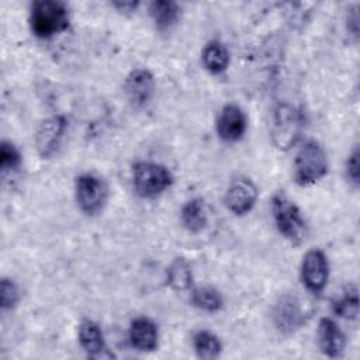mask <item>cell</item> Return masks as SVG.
<instances>
[{
    "label": "cell",
    "mask_w": 360,
    "mask_h": 360,
    "mask_svg": "<svg viewBox=\"0 0 360 360\" xmlns=\"http://www.w3.org/2000/svg\"><path fill=\"white\" fill-rule=\"evenodd\" d=\"M217 134L219 139L228 143L239 142L248 128V120L243 110L236 104H226L217 118Z\"/></svg>",
    "instance_id": "12"
},
{
    "label": "cell",
    "mask_w": 360,
    "mask_h": 360,
    "mask_svg": "<svg viewBox=\"0 0 360 360\" xmlns=\"http://www.w3.org/2000/svg\"><path fill=\"white\" fill-rule=\"evenodd\" d=\"M346 28H347V31L354 38L359 37V13H357V6L349 11L347 20H346Z\"/></svg>",
    "instance_id": "26"
},
{
    "label": "cell",
    "mask_w": 360,
    "mask_h": 360,
    "mask_svg": "<svg viewBox=\"0 0 360 360\" xmlns=\"http://www.w3.org/2000/svg\"><path fill=\"white\" fill-rule=\"evenodd\" d=\"M75 198L82 212L90 217L97 215L107 204L108 186L104 179L83 173L75 180Z\"/></svg>",
    "instance_id": "7"
},
{
    "label": "cell",
    "mask_w": 360,
    "mask_h": 360,
    "mask_svg": "<svg viewBox=\"0 0 360 360\" xmlns=\"http://www.w3.org/2000/svg\"><path fill=\"white\" fill-rule=\"evenodd\" d=\"M149 14L159 31H167L180 20L181 7L176 1L156 0L149 3Z\"/></svg>",
    "instance_id": "16"
},
{
    "label": "cell",
    "mask_w": 360,
    "mask_h": 360,
    "mask_svg": "<svg viewBox=\"0 0 360 360\" xmlns=\"http://www.w3.org/2000/svg\"><path fill=\"white\" fill-rule=\"evenodd\" d=\"M316 340L321 352L330 359L342 357L347 345L345 332L332 318L328 316L321 318L318 322Z\"/></svg>",
    "instance_id": "13"
},
{
    "label": "cell",
    "mask_w": 360,
    "mask_h": 360,
    "mask_svg": "<svg viewBox=\"0 0 360 360\" xmlns=\"http://www.w3.org/2000/svg\"><path fill=\"white\" fill-rule=\"evenodd\" d=\"M156 89L155 77L148 69H134L124 80V94L135 108L145 107L153 97Z\"/></svg>",
    "instance_id": "11"
},
{
    "label": "cell",
    "mask_w": 360,
    "mask_h": 360,
    "mask_svg": "<svg viewBox=\"0 0 360 360\" xmlns=\"http://www.w3.org/2000/svg\"><path fill=\"white\" fill-rule=\"evenodd\" d=\"M138 1H114L112 7H115L118 11L122 13H131L138 7Z\"/></svg>",
    "instance_id": "27"
},
{
    "label": "cell",
    "mask_w": 360,
    "mask_h": 360,
    "mask_svg": "<svg viewBox=\"0 0 360 360\" xmlns=\"http://www.w3.org/2000/svg\"><path fill=\"white\" fill-rule=\"evenodd\" d=\"M201 60L205 70H208L211 75H219L226 70L231 60V55L228 48L222 42L210 41L202 48Z\"/></svg>",
    "instance_id": "18"
},
{
    "label": "cell",
    "mask_w": 360,
    "mask_h": 360,
    "mask_svg": "<svg viewBox=\"0 0 360 360\" xmlns=\"http://www.w3.org/2000/svg\"><path fill=\"white\" fill-rule=\"evenodd\" d=\"M128 339L134 349L139 352H153L159 343L158 326L150 318L138 316L129 323Z\"/></svg>",
    "instance_id": "14"
},
{
    "label": "cell",
    "mask_w": 360,
    "mask_h": 360,
    "mask_svg": "<svg viewBox=\"0 0 360 360\" xmlns=\"http://www.w3.org/2000/svg\"><path fill=\"white\" fill-rule=\"evenodd\" d=\"M309 311L305 301L294 292H285L278 297L271 309V322L283 335L297 332L308 319Z\"/></svg>",
    "instance_id": "6"
},
{
    "label": "cell",
    "mask_w": 360,
    "mask_h": 360,
    "mask_svg": "<svg viewBox=\"0 0 360 360\" xmlns=\"http://www.w3.org/2000/svg\"><path fill=\"white\" fill-rule=\"evenodd\" d=\"M302 131V112L288 103H280L271 115L270 136L273 145L280 150H288L300 141Z\"/></svg>",
    "instance_id": "4"
},
{
    "label": "cell",
    "mask_w": 360,
    "mask_h": 360,
    "mask_svg": "<svg viewBox=\"0 0 360 360\" xmlns=\"http://www.w3.org/2000/svg\"><path fill=\"white\" fill-rule=\"evenodd\" d=\"M301 281L309 292L319 294L329 280V262L321 249H309L302 256L300 269Z\"/></svg>",
    "instance_id": "8"
},
{
    "label": "cell",
    "mask_w": 360,
    "mask_h": 360,
    "mask_svg": "<svg viewBox=\"0 0 360 360\" xmlns=\"http://www.w3.org/2000/svg\"><path fill=\"white\" fill-rule=\"evenodd\" d=\"M359 148L354 146L352 149V152L349 153L347 159H346V165H345V174L347 181L352 184V187L357 188L360 184V163H359Z\"/></svg>",
    "instance_id": "25"
},
{
    "label": "cell",
    "mask_w": 360,
    "mask_h": 360,
    "mask_svg": "<svg viewBox=\"0 0 360 360\" xmlns=\"http://www.w3.org/2000/svg\"><path fill=\"white\" fill-rule=\"evenodd\" d=\"M22 163V156L17 146L8 141H3L0 145V169L1 174L7 176L18 172Z\"/></svg>",
    "instance_id": "23"
},
{
    "label": "cell",
    "mask_w": 360,
    "mask_h": 360,
    "mask_svg": "<svg viewBox=\"0 0 360 360\" xmlns=\"http://www.w3.org/2000/svg\"><path fill=\"white\" fill-rule=\"evenodd\" d=\"M166 283L173 291H186L193 285V270L184 257L172 260L166 270Z\"/></svg>",
    "instance_id": "19"
},
{
    "label": "cell",
    "mask_w": 360,
    "mask_h": 360,
    "mask_svg": "<svg viewBox=\"0 0 360 360\" xmlns=\"http://www.w3.org/2000/svg\"><path fill=\"white\" fill-rule=\"evenodd\" d=\"M180 221L190 233H200L208 221L204 201L198 197L186 201L180 210Z\"/></svg>",
    "instance_id": "17"
},
{
    "label": "cell",
    "mask_w": 360,
    "mask_h": 360,
    "mask_svg": "<svg viewBox=\"0 0 360 360\" xmlns=\"http://www.w3.org/2000/svg\"><path fill=\"white\" fill-rule=\"evenodd\" d=\"M257 197L259 190L253 180L245 176H239L229 183L224 201L229 212L236 217H243L253 210Z\"/></svg>",
    "instance_id": "10"
},
{
    "label": "cell",
    "mask_w": 360,
    "mask_h": 360,
    "mask_svg": "<svg viewBox=\"0 0 360 360\" xmlns=\"http://www.w3.org/2000/svg\"><path fill=\"white\" fill-rule=\"evenodd\" d=\"M271 215L278 233L291 245H301L308 236V224L300 207L285 194L277 193L271 198Z\"/></svg>",
    "instance_id": "1"
},
{
    "label": "cell",
    "mask_w": 360,
    "mask_h": 360,
    "mask_svg": "<svg viewBox=\"0 0 360 360\" xmlns=\"http://www.w3.org/2000/svg\"><path fill=\"white\" fill-rule=\"evenodd\" d=\"M68 122L63 115H51L41 121L35 131L34 142L42 159H51L60 148Z\"/></svg>",
    "instance_id": "9"
},
{
    "label": "cell",
    "mask_w": 360,
    "mask_h": 360,
    "mask_svg": "<svg viewBox=\"0 0 360 360\" xmlns=\"http://www.w3.org/2000/svg\"><path fill=\"white\" fill-rule=\"evenodd\" d=\"M193 347L197 357L202 360H214L221 356L222 343L219 338L210 330H198L193 336Z\"/></svg>",
    "instance_id": "21"
},
{
    "label": "cell",
    "mask_w": 360,
    "mask_h": 360,
    "mask_svg": "<svg viewBox=\"0 0 360 360\" xmlns=\"http://www.w3.org/2000/svg\"><path fill=\"white\" fill-rule=\"evenodd\" d=\"M172 172L162 163L141 160L132 166V187L138 197L152 200L162 195L173 184Z\"/></svg>",
    "instance_id": "5"
},
{
    "label": "cell",
    "mask_w": 360,
    "mask_h": 360,
    "mask_svg": "<svg viewBox=\"0 0 360 360\" xmlns=\"http://www.w3.org/2000/svg\"><path fill=\"white\" fill-rule=\"evenodd\" d=\"M190 301L193 307H195L200 311L208 312V314H215L224 308V297L222 294L210 285H202V287H195L191 290V297Z\"/></svg>",
    "instance_id": "20"
},
{
    "label": "cell",
    "mask_w": 360,
    "mask_h": 360,
    "mask_svg": "<svg viewBox=\"0 0 360 360\" xmlns=\"http://www.w3.org/2000/svg\"><path fill=\"white\" fill-rule=\"evenodd\" d=\"M292 172L294 181L301 187L321 181L329 172V160L323 146L314 139L304 142L295 155Z\"/></svg>",
    "instance_id": "2"
},
{
    "label": "cell",
    "mask_w": 360,
    "mask_h": 360,
    "mask_svg": "<svg viewBox=\"0 0 360 360\" xmlns=\"http://www.w3.org/2000/svg\"><path fill=\"white\" fill-rule=\"evenodd\" d=\"M332 309L335 315L339 318L347 319V321H354L359 316V294L357 288L354 285H349L343 294L336 298L332 304Z\"/></svg>",
    "instance_id": "22"
},
{
    "label": "cell",
    "mask_w": 360,
    "mask_h": 360,
    "mask_svg": "<svg viewBox=\"0 0 360 360\" xmlns=\"http://www.w3.org/2000/svg\"><path fill=\"white\" fill-rule=\"evenodd\" d=\"M70 22L69 10L58 0H37L31 4L30 27L35 37L41 39L52 38L68 30Z\"/></svg>",
    "instance_id": "3"
},
{
    "label": "cell",
    "mask_w": 360,
    "mask_h": 360,
    "mask_svg": "<svg viewBox=\"0 0 360 360\" xmlns=\"http://www.w3.org/2000/svg\"><path fill=\"white\" fill-rule=\"evenodd\" d=\"M77 339L82 349L91 357L105 350V340L101 328L91 319H83L77 328Z\"/></svg>",
    "instance_id": "15"
},
{
    "label": "cell",
    "mask_w": 360,
    "mask_h": 360,
    "mask_svg": "<svg viewBox=\"0 0 360 360\" xmlns=\"http://www.w3.org/2000/svg\"><path fill=\"white\" fill-rule=\"evenodd\" d=\"M20 301V290L17 284L7 277L1 278L0 283V305L3 311L13 309Z\"/></svg>",
    "instance_id": "24"
}]
</instances>
